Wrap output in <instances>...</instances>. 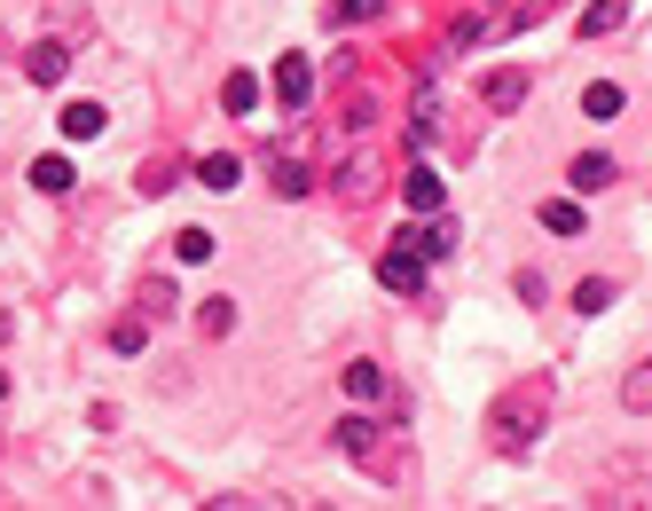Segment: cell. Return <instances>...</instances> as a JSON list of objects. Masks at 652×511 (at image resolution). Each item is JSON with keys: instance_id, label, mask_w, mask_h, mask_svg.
<instances>
[{"instance_id": "cell-11", "label": "cell", "mask_w": 652, "mask_h": 511, "mask_svg": "<svg viewBox=\"0 0 652 511\" xmlns=\"http://www.w3.org/2000/svg\"><path fill=\"white\" fill-rule=\"evenodd\" d=\"M221 111H228V119H252V111H259V79H252V71H228V79H221Z\"/></svg>"}, {"instance_id": "cell-24", "label": "cell", "mask_w": 652, "mask_h": 511, "mask_svg": "<svg viewBox=\"0 0 652 511\" xmlns=\"http://www.w3.org/2000/svg\"><path fill=\"white\" fill-rule=\"evenodd\" d=\"M142 338H150V323H111V347L119 355H142Z\"/></svg>"}, {"instance_id": "cell-1", "label": "cell", "mask_w": 652, "mask_h": 511, "mask_svg": "<svg viewBox=\"0 0 652 511\" xmlns=\"http://www.w3.org/2000/svg\"><path fill=\"white\" fill-rule=\"evenodd\" d=\"M550 394H558V386H550V370H527V378L496 401L488 433H496V449H503V457H527V449L550 433Z\"/></svg>"}, {"instance_id": "cell-5", "label": "cell", "mask_w": 652, "mask_h": 511, "mask_svg": "<svg viewBox=\"0 0 652 511\" xmlns=\"http://www.w3.org/2000/svg\"><path fill=\"white\" fill-rule=\"evenodd\" d=\"M378 284L386 292H425V260L409 244H394V252H378Z\"/></svg>"}, {"instance_id": "cell-6", "label": "cell", "mask_w": 652, "mask_h": 511, "mask_svg": "<svg viewBox=\"0 0 652 511\" xmlns=\"http://www.w3.org/2000/svg\"><path fill=\"white\" fill-rule=\"evenodd\" d=\"M338 449H346L361 472H378V457H386V441H378V425H369V417H346V425H338Z\"/></svg>"}, {"instance_id": "cell-20", "label": "cell", "mask_w": 652, "mask_h": 511, "mask_svg": "<svg viewBox=\"0 0 652 511\" xmlns=\"http://www.w3.org/2000/svg\"><path fill=\"white\" fill-rule=\"evenodd\" d=\"M173 260H181V268H205V260H213V228H181V236H173Z\"/></svg>"}, {"instance_id": "cell-17", "label": "cell", "mask_w": 652, "mask_h": 511, "mask_svg": "<svg viewBox=\"0 0 652 511\" xmlns=\"http://www.w3.org/2000/svg\"><path fill=\"white\" fill-rule=\"evenodd\" d=\"M346 394L369 409V401H386V370L378 362H346Z\"/></svg>"}, {"instance_id": "cell-14", "label": "cell", "mask_w": 652, "mask_h": 511, "mask_svg": "<svg viewBox=\"0 0 652 511\" xmlns=\"http://www.w3.org/2000/svg\"><path fill=\"white\" fill-rule=\"evenodd\" d=\"M534 221H542V228H550V236H582V228H590V221H582V205H574V197H542V213H534Z\"/></svg>"}, {"instance_id": "cell-22", "label": "cell", "mask_w": 652, "mask_h": 511, "mask_svg": "<svg viewBox=\"0 0 652 511\" xmlns=\"http://www.w3.org/2000/svg\"><path fill=\"white\" fill-rule=\"evenodd\" d=\"M605 307H613V284H605V276L574 284V315H605Z\"/></svg>"}, {"instance_id": "cell-2", "label": "cell", "mask_w": 652, "mask_h": 511, "mask_svg": "<svg viewBox=\"0 0 652 511\" xmlns=\"http://www.w3.org/2000/svg\"><path fill=\"white\" fill-rule=\"evenodd\" d=\"M519 24H527V9H480V17H456L440 48H448V55H463V48H480V40H503V32H519Z\"/></svg>"}, {"instance_id": "cell-21", "label": "cell", "mask_w": 652, "mask_h": 511, "mask_svg": "<svg viewBox=\"0 0 652 511\" xmlns=\"http://www.w3.org/2000/svg\"><path fill=\"white\" fill-rule=\"evenodd\" d=\"M582 119H621V88L613 79H590L582 88Z\"/></svg>"}, {"instance_id": "cell-13", "label": "cell", "mask_w": 652, "mask_h": 511, "mask_svg": "<svg viewBox=\"0 0 652 511\" xmlns=\"http://www.w3.org/2000/svg\"><path fill=\"white\" fill-rule=\"evenodd\" d=\"M567 182H574V190H613V157H605V150H582V157L567 165Z\"/></svg>"}, {"instance_id": "cell-4", "label": "cell", "mask_w": 652, "mask_h": 511, "mask_svg": "<svg viewBox=\"0 0 652 511\" xmlns=\"http://www.w3.org/2000/svg\"><path fill=\"white\" fill-rule=\"evenodd\" d=\"M307 95H315V63H307V55H284V63H275V103H284V111H307Z\"/></svg>"}, {"instance_id": "cell-9", "label": "cell", "mask_w": 652, "mask_h": 511, "mask_svg": "<svg viewBox=\"0 0 652 511\" xmlns=\"http://www.w3.org/2000/svg\"><path fill=\"white\" fill-rule=\"evenodd\" d=\"M401 197H409V213H448V190H440L432 165H417V174L401 182Z\"/></svg>"}, {"instance_id": "cell-7", "label": "cell", "mask_w": 652, "mask_h": 511, "mask_svg": "<svg viewBox=\"0 0 652 511\" xmlns=\"http://www.w3.org/2000/svg\"><path fill=\"white\" fill-rule=\"evenodd\" d=\"M480 103H488V111H519V103H527V71H519V63L488 71V79H480Z\"/></svg>"}, {"instance_id": "cell-19", "label": "cell", "mask_w": 652, "mask_h": 511, "mask_svg": "<svg viewBox=\"0 0 652 511\" xmlns=\"http://www.w3.org/2000/svg\"><path fill=\"white\" fill-rule=\"evenodd\" d=\"M197 182H205V190H236V182H244V165H236L228 150H213V157H197Z\"/></svg>"}, {"instance_id": "cell-26", "label": "cell", "mask_w": 652, "mask_h": 511, "mask_svg": "<svg viewBox=\"0 0 652 511\" xmlns=\"http://www.w3.org/2000/svg\"><path fill=\"white\" fill-rule=\"evenodd\" d=\"M142 307H150V315H173V284L150 276V284H142Z\"/></svg>"}, {"instance_id": "cell-18", "label": "cell", "mask_w": 652, "mask_h": 511, "mask_svg": "<svg viewBox=\"0 0 652 511\" xmlns=\"http://www.w3.org/2000/svg\"><path fill=\"white\" fill-rule=\"evenodd\" d=\"M621 409H629V417H652V362H636V370L621 378Z\"/></svg>"}, {"instance_id": "cell-10", "label": "cell", "mask_w": 652, "mask_h": 511, "mask_svg": "<svg viewBox=\"0 0 652 511\" xmlns=\"http://www.w3.org/2000/svg\"><path fill=\"white\" fill-rule=\"evenodd\" d=\"M32 190H40V197H71V190H79V165H71V157H40V165H32Z\"/></svg>"}, {"instance_id": "cell-27", "label": "cell", "mask_w": 652, "mask_h": 511, "mask_svg": "<svg viewBox=\"0 0 652 511\" xmlns=\"http://www.w3.org/2000/svg\"><path fill=\"white\" fill-rule=\"evenodd\" d=\"M0 401H9V370H0Z\"/></svg>"}, {"instance_id": "cell-3", "label": "cell", "mask_w": 652, "mask_h": 511, "mask_svg": "<svg viewBox=\"0 0 652 511\" xmlns=\"http://www.w3.org/2000/svg\"><path fill=\"white\" fill-rule=\"evenodd\" d=\"M267 182H275V197H307V190H315V165H307L292 142H275V150H267Z\"/></svg>"}, {"instance_id": "cell-25", "label": "cell", "mask_w": 652, "mask_h": 511, "mask_svg": "<svg viewBox=\"0 0 652 511\" xmlns=\"http://www.w3.org/2000/svg\"><path fill=\"white\" fill-rule=\"evenodd\" d=\"M378 9H386V0H330L338 24H361V17H378Z\"/></svg>"}, {"instance_id": "cell-23", "label": "cell", "mask_w": 652, "mask_h": 511, "mask_svg": "<svg viewBox=\"0 0 652 511\" xmlns=\"http://www.w3.org/2000/svg\"><path fill=\"white\" fill-rule=\"evenodd\" d=\"M197 323H205L213 338H228V330H236V299H205V307H197Z\"/></svg>"}, {"instance_id": "cell-8", "label": "cell", "mask_w": 652, "mask_h": 511, "mask_svg": "<svg viewBox=\"0 0 652 511\" xmlns=\"http://www.w3.org/2000/svg\"><path fill=\"white\" fill-rule=\"evenodd\" d=\"M63 71H71V48H63V40H40V48H24V79H32V88H55Z\"/></svg>"}, {"instance_id": "cell-15", "label": "cell", "mask_w": 652, "mask_h": 511, "mask_svg": "<svg viewBox=\"0 0 652 511\" xmlns=\"http://www.w3.org/2000/svg\"><path fill=\"white\" fill-rule=\"evenodd\" d=\"M621 24H629V0H590V9H582V40H605Z\"/></svg>"}, {"instance_id": "cell-16", "label": "cell", "mask_w": 652, "mask_h": 511, "mask_svg": "<svg viewBox=\"0 0 652 511\" xmlns=\"http://www.w3.org/2000/svg\"><path fill=\"white\" fill-rule=\"evenodd\" d=\"M103 119H111L103 103H63V134H71V142H95V134H103Z\"/></svg>"}, {"instance_id": "cell-12", "label": "cell", "mask_w": 652, "mask_h": 511, "mask_svg": "<svg viewBox=\"0 0 652 511\" xmlns=\"http://www.w3.org/2000/svg\"><path fill=\"white\" fill-rule=\"evenodd\" d=\"M394 244H409V252H417V260H440V252H448V244H456V228H448V213H440V221H432V228H401V236H394Z\"/></svg>"}]
</instances>
